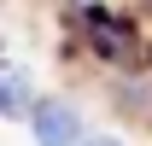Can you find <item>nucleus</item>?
Listing matches in <instances>:
<instances>
[{
  "label": "nucleus",
  "instance_id": "1",
  "mask_svg": "<svg viewBox=\"0 0 152 146\" xmlns=\"http://www.w3.org/2000/svg\"><path fill=\"white\" fill-rule=\"evenodd\" d=\"M82 29H88V47L99 58H129L134 53V29L117 23L111 12H82Z\"/></svg>",
  "mask_w": 152,
  "mask_h": 146
},
{
  "label": "nucleus",
  "instance_id": "2",
  "mask_svg": "<svg viewBox=\"0 0 152 146\" xmlns=\"http://www.w3.org/2000/svg\"><path fill=\"white\" fill-rule=\"evenodd\" d=\"M29 134H35V140H47V146H58V140H82V117H76L64 99H47V105H35V117H29Z\"/></svg>",
  "mask_w": 152,
  "mask_h": 146
},
{
  "label": "nucleus",
  "instance_id": "3",
  "mask_svg": "<svg viewBox=\"0 0 152 146\" xmlns=\"http://www.w3.org/2000/svg\"><path fill=\"white\" fill-rule=\"evenodd\" d=\"M0 111H6V117H23V111H29V70L0 64Z\"/></svg>",
  "mask_w": 152,
  "mask_h": 146
}]
</instances>
